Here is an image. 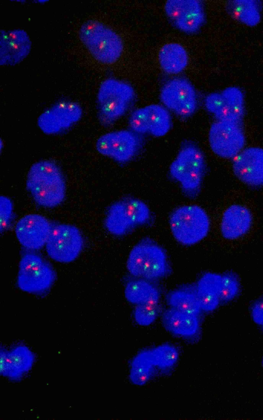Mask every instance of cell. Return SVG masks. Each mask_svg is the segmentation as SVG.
<instances>
[{"mask_svg": "<svg viewBox=\"0 0 263 420\" xmlns=\"http://www.w3.org/2000/svg\"><path fill=\"white\" fill-rule=\"evenodd\" d=\"M134 218V199L133 197L125 198L109 206L105 219V226L109 233L114 235L122 236L136 226Z\"/></svg>", "mask_w": 263, "mask_h": 420, "instance_id": "17", "label": "cell"}, {"mask_svg": "<svg viewBox=\"0 0 263 420\" xmlns=\"http://www.w3.org/2000/svg\"><path fill=\"white\" fill-rule=\"evenodd\" d=\"M240 287L239 277L234 272L229 271L221 275V302L227 303L233 300L238 295Z\"/></svg>", "mask_w": 263, "mask_h": 420, "instance_id": "30", "label": "cell"}, {"mask_svg": "<svg viewBox=\"0 0 263 420\" xmlns=\"http://www.w3.org/2000/svg\"><path fill=\"white\" fill-rule=\"evenodd\" d=\"M148 133L156 137L165 135L172 126V118L168 111L164 106L151 104L144 106Z\"/></svg>", "mask_w": 263, "mask_h": 420, "instance_id": "26", "label": "cell"}, {"mask_svg": "<svg viewBox=\"0 0 263 420\" xmlns=\"http://www.w3.org/2000/svg\"><path fill=\"white\" fill-rule=\"evenodd\" d=\"M221 93L224 102L221 110L215 115L217 121L240 124L244 114V101L241 91L236 87H230Z\"/></svg>", "mask_w": 263, "mask_h": 420, "instance_id": "23", "label": "cell"}, {"mask_svg": "<svg viewBox=\"0 0 263 420\" xmlns=\"http://www.w3.org/2000/svg\"><path fill=\"white\" fill-rule=\"evenodd\" d=\"M169 224L176 240L187 246L196 244L204 238L210 227V219L205 210L195 205L175 209L170 215Z\"/></svg>", "mask_w": 263, "mask_h": 420, "instance_id": "5", "label": "cell"}, {"mask_svg": "<svg viewBox=\"0 0 263 420\" xmlns=\"http://www.w3.org/2000/svg\"><path fill=\"white\" fill-rule=\"evenodd\" d=\"M82 109L77 103L60 102L44 111L39 116L40 129L47 134H54L69 128L82 117Z\"/></svg>", "mask_w": 263, "mask_h": 420, "instance_id": "12", "label": "cell"}, {"mask_svg": "<svg viewBox=\"0 0 263 420\" xmlns=\"http://www.w3.org/2000/svg\"><path fill=\"white\" fill-rule=\"evenodd\" d=\"M209 143L212 151L223 158H234L243 149L245 136L240 124L216 121L209 129Z\"/></svg>", "mask_w": 263, "mask_h": 420, "instance_id": "10", "label": "cell"}, {"mask_svg": "<svg viewBox=\"0 0 263 420\" xmlns=\"http://www.w3.org/2000/svg\"><path fill=\"white\" fill-rule=\"evenodd\" d=\"M251 314L256 324L263 326V297L253 303L251 308Z\"/></svg>", "mask_w": 263, "mask_h": 420, "instance_id": "35", "label": "cell"}, {"mask_svg": "<svg viewBox=\"0 0 263 420\" xmlns=\"http://www.w3.org/2000/svg\"><path fill=\"white\" fill-rule=\"evenodd\" d=\"M153 361L155 366L160 368H169L177 362L179 353L173 346L164 344L151 350Z\"/></svg>", "mask_w": 263, "mask_h": 420, "instance_id": "29", "label": "cell"}, {"mask_svg": "<svg viewBox=\"0 0 263 420\" xmlns=\"http://www.w3.org/2000/svg\"><path fill=\"white\" fill-rule=\"evenodd\" d=\"M221 275L207 272L203 274L196 285L197 297L202 310H214L220 301Z\"/></svg>", "mask_w": 263, "mask_h": 420, "instance_id": "20", "label": "cell"}, {"mask_svg": "<svg viewBox=\"0 0 263 420\" xmlns=\"http://www.w3.org/2000/svg\"><path fill=\"white\" fill-rule=\"evenodd\" d=\"M164 10L176 27L186 33L195 32L204 22L203 8L199 1L168 0Z\"/></svg>", "mask_w": 263, "mask_h": 420, "instance_id": "13", "label": "cell"}, {"mask_svg": "<svg viewBox=\"0 0 263 420\" xmlns=\"http://www.w3.org/2000/svg\"><path fill=\"white\" fill-rule=\"evenodd\" d=\"M1 374L16 380L30 370L33 364L34 355L26 346L20 345L10 351L1 348Z\"/></svg>", "mask_w": 263, "mask_h": 420, "instance_id": "18", "label": "cell"}, {"mask_svg": "<svg viewBox=\"0 0 263 420\" xmlns=\"http://www.w3.org/2000/svg\"><path fill=\"white\" fill-rule=\"evenodd\" d=\"M227 10L233 17L247 26H254L260 21L259 7L255 1H230Z\"/></svg>", "mask_w": 263, "mask_h": 420, "instance_id": "27", "label": "cell"}, {"mask_svg": "<svg viewBox=\"0 0 263 420\" xmlns=\"http://www.w3.org/2000/svg\"><path fill=\"white\" fill-rule=\"evenodd\" d=\"M126 268L136 278L150 281L164 277L169 270L164 250L149 238L143 239L132 248Z\"/></svg>", "mask_w": 263, "mask_h": 420, "instance_id": "3", "label": "cell"}, {"mask_svg": "<svg viewBox=\"0 0 263 420\" xmlns=\"http://www.w3.org/2000/svg\"><path fill=\"white\" fill-rule=\"evenodd\" d=\"M83 245L82 234L76 226L60 224L52 226L45 246L51 259L59 263H68L78 257Z\"/></svg>", "mask_w": 263, "mask_h": 420, "instance_id": "8", "label": "cell"}, {"mask_svg": "<svg viewBox=\"0 0 263 420\" xmlns=\"http://www.w3.org/2000/svg\"><path fill=\"white\" fill-rule=\"evenodd\" d=\"M252 224V216L246 207L235 204L223 212L220 223V231L227 239H235L246 234Z\"/></svg>", "mask_w": 263, "mask_h": 420, "instance_id": "19", "label": "cell"}, {"mask_svg": "<svg viewBox=\"0 0 263 420\" xmlns=\"http://www.w3.org/2000/svg\"><path fill=\"white\" fill-rule=\"evenodd\" d=\"M262 367H263V357H262Z\"/></svg>", "mask_w": 263, "mask_h": 420, "instance_id": "36", "label": "cell"}, {"mask_svg": "<svg viewBox=\"0 0 263 420\" xmlns=\"http://www.w3.org/2000/svg\"><path fill=\"white\" fill-rule=\"evenodd\" d=\"M1 232L2 233L8 227L10 224L13 210V205L11 200L5 196H1Z\"/></svg>", "mask_w": 263, "mask_h": 420, "instance_id": "33", "label": "cell"}, {"mask_svg": "<svg viewBox=\"0 0 263 420\" xmlns=\"http://www.w3.org/2000/svg\"><path fill=\"white\" fill-rule=\"evenodd\" d=\"M162 323L169 332L183 336L194 335L199 327L197 315L170 308L162 315Z\"/></svg>", "mask_w": 263, "mask_h": 420, "instance_id": "21", "label": "cell"}, {"mask_svg": "<svg viewBox=\"0 0 263 420\" xmlns=\"http://www.w3.org/2000/svg\"><path fill=\"white\" fill-rule=\"evenodd\" d=\"M79 37L91 55L102 64L115 63L122 53L123 45L120 37L99 21L85 22L80 29Z\"/></svg>", "mask_w": 263, "mask_h": 420, "instance_id": "4", "label": "cell"}, {"mask_svg": "<svg viewBox=\"0 0 263 420\" xmlns=\"http://www.w3.org/2000/svg\"><path fill=\"white\" fill-rule=\"evenodd\" d=\"M135 95L128 83L108 78L101 84L97 96L98 117L104 126L111 125L126 112Z\"/></svg>", "mask_w": 263, "mask_h": 420, "instance_id": "6", "label": "cell"}, {"mask_svg": "<svg viewBox=\"0 0 263 420\" xmlns=\"http://www.w3.org/2000/svg\"><path fill=\"white\" fill-rule=\"evenodd\" d=\"M166 301L171 308L198 315L202 310L195 287H183L170 291Z\"/></svg>", "mask_w": 263, "mask_h": 420, "instance_id": "25", "label": "cell"}, {"mask_svg": "<svg viewBox=\"0 0 263 420\" xmlns=\"http://www.w3.org/2000/svg\"><path fill=\"white\" fill-rule=\"evenodd\" d=\"M224 102V99L222 93H213L206 97L204 104L208 111L215 116L223 107Z\"/></svg>", "mask_w": 263, "mask_h": 420, "instance_id": "34", "label": "cell"}, {"mask_svg": "<svg viewBox=\"0 0 263 420\" xmlns=\"http://www.w3.org/2000/svg\"><path fill=\"white\" fill-rule=\"evenodd\" d=\"M154 366H155L151 350L139 353L134 357L130 365L129 376L132 383L138 386L145 384L150 378Z\"/></svg>", "mask_w": 263, "mask_h": 420, "instance_id": "28", "label": "cell"}, {"mask_svg": "<svg viewBox=\"0 0 263 420\" xmlns=\"http://www.w3.org/2000/svg\"><path fill=\"white\" fill-rule=\"evenodd\" d=\"M130 130L134 132L142 134L148 132V126L144 107L135 110L128 119Z\"/></svg>", "mask_w": 263, "mask_h": 420, "instance_id": "32", "label": "cell"}, {"mask_svg": "<svg viewBox=\"0 0 263 420\" xmlns=\"http://www.w3.org/2000/svg\"><path fill=\"white\" fill-rule=\"evenodd\" d=\"M141 134L131 130H120L105 133L97 140L96 148L102 155L124 163L132 159L142 147Z\"/></svg>", "mask_w": 263, "mask_h": 420, "instance_id": "9", "label": "cell"}, {"mask_svg": "<svg viewBox=\"0 0 263 420\" xmlns=\"http://www.w3.org/2000/svg\"><path fill=\"white\" fill-rule=\"evenodd\" d=\"M124 296L128 302L136 305H156L158 304L160 293L150 281L137 278L126 284Z\"/></svg>", "mask_w": 263, "mask_h": 420, "instance_id": "22", "label": "cell"}, {"mask_svg": "<svg viewBox=\"0 0 263 420\" xmlns=\"http://www.w3.org/2000/svg\"><path fill=\"white\" fill-rule=\"evenodd\" d=\"M158 311V304L137 305L134 310V318L138 324L148 326L155 321Z\"/></svg>", "mask_w": 263, "mask_h": 420, "instance_id": "31", "label": "cell"}, {"mask_svg": "<svg viewBox=\"0 0 263 420\" xmlns=\"http://www.w3.org/2000/svg\"><path fill=\"white\" fill-rule=\"evenodd\" d=\"M52 226L44 216L29 214L22 217L15 228L16 237L24 248L36 250L45 246Z\"/></svg>", "mask_w": 263, "mask_h": 420, "instance_id": "14", "label": "cell"}, {"mask_svg": "<svg viewBox=\"0 0 263 420\" xmlns=\"http://www.w3.org/2000/svg\"><path fill=\"white\" fill-rule=\"evenodd\" d=\"M205 169V159L202 151L196 144L186 141L182 145L172 162L169 173L180 184L187 197L195 198L200 191Z\"/></svg>", "mask_w": 263, "mask_h": 420, "instance_id": "2", "label": "cell"}, {"mask_svg": "<svg viewBox=\"0 0 263 420\" xmlns=\"http://www.w3.org/2000/svg\"><path fill=\"white\" fill-rule=\"evenodd\" d=\"M26 187L34 202L45 208L60 205L66 195V183L59 166L54 162L44 159L34 163L26 178Z\"/></svg>", "mask_w": 263, "mask_h": 420, "instance_id": "1", "label": "cell"}, {"mask_svg": "<svg viewBox=\"0 0 263 420\" xmlns=\"http://www.w3.org/2000/svg\"><path fill=\"white\" fill-rule=\"evenodd\" d=\"M31 48V40L24 30L1 31V65L13 66L18 64L29 54Z\"/></svg>", "mask_w": 263, "mask_h": 420, "instance_id": "16", "label": "cell"}, {"mask_svg": "<svg viewBox=\"0 0 263 420\" xmlns=\"http://www.w3.org/2000/svg\"><path fill=\"white\" fill-rule=\"evenodd\" d=\"M55 277L52 267L40 255L29 252L21 257L17 278L21 290L28 293L43 292L52 286Z\"/></svg>", "mask_w": 263, "mask_h": 420, "instance_id": "7", "label": "cell"}, {"mask_svg": "<svg viewBox=\"0 0 263 420\" xmlns=\"http://www.w3.org/2000/svg\"><path fill=\"white\" fill-rule=\"evenodd\" d=\"M235 176L243 183L252 186H263V148H244L232 164Z\"/></svg>", "mask_w": 263, "mask_h": 420, "instance_id": "15", "label": "cell"}, {"mask_svg": "<svg viewBox=\"0 0 263 420\" xmlns=\"http://www.w3.org/2000/svg\"><path fill=\"white\" fill-rule=\"evenodd\" d=\"M160 97L165 108L182 118L191 116L197 107L195 89L189 81L183 78H175L165 83Z\"/></svg>", "mask_w": 263, "mask_h": 420, "instance_id": "11", "label": "cell"}, {"mask_svg": "<svg viewBox=\"0 0 263 420\" xmlns=\"http://www.w3.org/2000/svg\"><path fill=\"white\" fill-rule=\"evenodd\" d=\"M162 69L167 73L175 74L182 72L187 65L188 55L181 45L172 43L164 45L158 53Z\"/></svg>", "mask_w": 263, "mask_h": 420, "instance_id": "24", "label": "cell"}]
</instances>
